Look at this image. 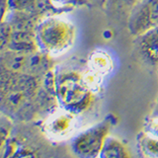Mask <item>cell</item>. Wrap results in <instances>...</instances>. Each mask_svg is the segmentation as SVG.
Instances as JSON below:
<instances>
[{
	"instance_id": "10",
	"label": "cell",
	"mask_w": 158,
	"mask_h": 158,
	"mask_svg": "<svg viewBox=\"0 0 158 158\" xmlns=\"http://www.w3.org/2000/svg\"><path fill=\"white\" fill-rule=\"evenodd\" d=\"M11 26L6 21H1V52L6 49L11 36Z\"/></svg>"
},
{
	"instance_id": "6",
	"label": "cell",
	"mask_w": 158,
	"mask_h": 158,
	"mask_svg": "<svg viewBox=\"0 0 158 158\" xmlns=\"http://www.w3.org/2000/svg\"><path fill=\"white\" fill-rule=\"evenodd\" d=\"M8 10H17L29 13L44 19L67 12L70 8L60 7L53 4L51 0H9Z\"/></svg>"
},
{
	"instance_id": "8",
	"label": "cell",
	"mask_w": 158,
	"mask_h": 158,
	"mask_svg": "<svg viewBox=\"0 0 158 158\" xmlns=\"http://www.w3.org/2000/svg\"><path fill=\"white\" fill-rule=\"evenodd\" d=\"M102 157H127L128 153L125 145L116 138L107 136L101 150Z\"/></svg>"
},
{
	"instance_id": "5",
	"label": "cell",
	"mask_w": 158,
	"mask_h": 158,
	"mask_svg": "<svg viewBox=\"0 0 158 158\" xmlns=\"http://www.w3.org/2000/svg\"><path fill=\"white\" fill-rule=\"evenodd\" d=\"M110 127V122L106 120L82 132L73 140V151L82 157H96L100 155Z\"/></svg>"
},
{
	"instance_id": "7",
	"label": "cell",
	"mask_w": 158,
	"mask_h": 158,
	"mask_svg": "<svg viewBox=\"0 0 158 158\" xmlns=\"http://www.w3.org/2000/svg\"><path fill=\"white\" fill-rule=\"evenodd\" d=\"M139 47L151 62L158 63V26L139 36Z\"/></svg>"
},
{
	"instance_id": "1",
	"label": "cell",
	"mask_w": 158,
	"mask_h": 158,
	"mask_svg": "<svg viewBox=\"0 0 158 158\" xmlns=\"http://www.w3.org/2000/svg\"><path fill=\"white\" fill-rule=\"evenodd\" d=\"M44 77L2 69L1 108L7 117L29 120L39 112L38 95Z\"/></svg>"
},
{
	"instance_id": "12",
	"label": "cell",
	"mask_w": 158,
	"mask_h": 158,
	"mask_svg": "<svg viewBox=\"0 0 158 158\" xmlns=\"http://www.w3.org/2000/svg\"><path fill=\"white\" fill-rule=\"evenodd\" d=\"M8 2L9 0H1V8H2V19H4L5 15L8 12Z\"/></svg>"
},
{
	"instance_id": "4",
	"label": "cell",
	"mask_w": 158,
	"mask_h": 158,
	"mask_svg": "<svg viewBox=\"0 0 158 158\" xmlns=\"http://www.w3.org/2000/svg\"><path fill=\"white\" fill-rule=\"evenodd\" d=\"M158 26V0H138L130 11L128 31L139 37Z\"/></svg>"
},
{
	"instance_id": "3",
	"label": "cell",
	"mask_w": 158,
	"mask_h": 158,
	"mask_svg": "<svg viewBox=\"0 0 158 158\" xmlns=\"http://www.w3.org/2000/svg\"><path fill=\"white\" fill-rule=\"evenodd\" d=\"M74 29L69 23L49 16L42 19L36 29L39 49L47 53H56L72 44Z\"/></svg>"
},
{
	"instance_id": "2",
	"label": "cell",
	"mask_w": 158,
	"mask_h": 158,
	"mask_svg": "<svg viewBox=\"0 0 158 158\" xmlns=\"http://www.w3.org/2000/svg\"><path fill=\"white\" fill-rule=\"evenodd\" d=\"M53 61L49 53L41 49L17 52L5 49L1 52V69L27 75L44 77L51 72Z\"/></svg>"
},
{
	"instance_id": "13",
	"label": "cell",
	"mask_w": 158,
	"mask_h": 158,
	"mask_svg": "<svg viewBox=\"0 0 158 158\" xmlns=\"http://www.w3.org/2000/svg\"><path fill=\"white\" fill-rule=\"evenodd\" d=\"M88 3L89 4H99V5H102V4H106V0H88Z\"/></svg>"
},
{
	"instance_id": "11",
	"label": "cell",
	"mask_w": 158,
	"mask_h": 158,
	"mask_svg": "<svg viewBox=\"0 0 158 158\" xmlns=\"http://www.w3.org/2000/svg\"><path fill=\"white\" fill-rule=\"evenodd\" d=\"M51 1L60 7L70 8L72 9L75 6H83V5H88V0H51Z\"/></svg>"
},
{
	"instance_id": "9",
	"label": "cell",
	"mask_w": 158,
	"mask_h": 158,
	"mask_svg": "<svg viewBox=\"0 0 158 158\" xmlns=\"http://www.w3.org/2000/svg\"><path fill=\"white\" fill-rule=\"evenodd\" d=\"M138 0H106V5L109 8L117 10L118 12L130 11L137 3Z\"/></svg>"
}]
</instances>
